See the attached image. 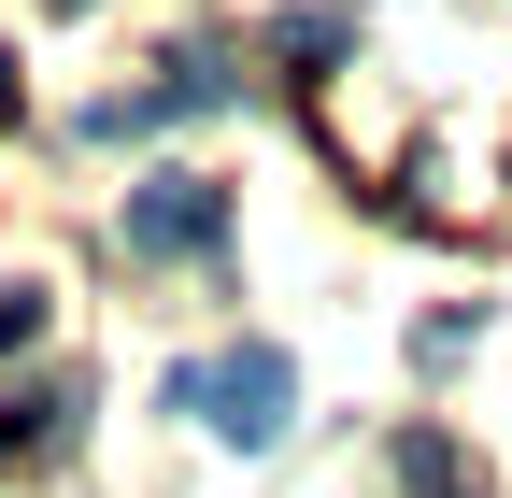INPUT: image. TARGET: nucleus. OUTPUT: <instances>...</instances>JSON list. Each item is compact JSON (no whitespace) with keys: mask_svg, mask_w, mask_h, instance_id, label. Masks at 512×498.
Masks as SVG:
<instances>
[{"mask_svg":"<svg viewBox=\"0 0 512 498\" xmlns=\"http://www.w3.org/2000/svg\"><path fill=\"white\" fill-rule=\"evenodd\" d=\"M228 86H242V72H228V43H185L157 86H114V100L86 114V129H100V143H143V129H171V114H214Z\"/></svg>","mask_w":512,"mask_h":498,"instance_id":"3","label":"nucleus"},{"mask_svg":"<svg viewBox=\"0 0 512 498\" xmlns=\"http://www.w3.org/2000/svg\"><path fill=\"white\" fill-rule=\"evenodd\" d=\"M15 342H43V285H0V356Z\"/></svg>","mask_w":512,"mask_h":498,"instance_id":"6","label":"nucleus"},{"mask_svg":"<svg viewBox=\"0 0 512 498\" xmlns=\"http://www.w3.org/2000/svg\"><path fill=\"white\" fill-rule=\"evenodd\" d=\"M0 114H15V72H0Z\"/></svg>","mask_w":512,"mask_h":498,"instance_id":"7","label":"nucleus"},{"mask_svg":"<svg viewBox=\"0 0 512 498\" xmlns=\"http://www.w3.org/2000/svg\"><path fill=\"white\" fill-rule=\"evenodd\" d=\"M399 484H413V498H484V484L456 470V442H441V427H399Z\"/></svg>","mask_w":512,"mask_h":498,"instance_id":"5","label":"nucleus"},{"mask_svg":"<svg viewBox=\"0 0 512 498\" xmlns=\"http://www.w3.org/2000/svg\"><path fill=\"white\" fill-rule=\"evenodd\" d=\"M214 242H228V185H214V171L128 185V257H214Z\"/></svg>","mask_w":512,"mask_h":498,"instance_id":"2","label":"nucleus"},{"mask_svg":"<svg viewBox=\"0 0 512 498\" xmlns=\"http://www.w3.org/2000/svg\"><path fill=\"white\" fill-rule=\"evenodd\" d=\"M171 399L200 413L214 442H285V413H299V370H285L271 342H228V356H200V370H185Z\"/></svg>","mask_w":512,"mask_h":498,"instance_id":"1","label":"nucleus"},{"mask_svg":"<svg viewBox=\"0 0 512 498\" xmlns=\"http://www.w3.org/2000/svg\"><path fill=\"white\" fill-rule=\"evenodd\" d=\"M72 413H86L72 385H15V399H0V470H15V456H29V470L72 456Z\"/></svg>","mask_w":512,"mask_h":498,"instance_id":"4","label":"nucleus"}]
</instances>
